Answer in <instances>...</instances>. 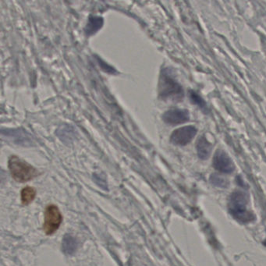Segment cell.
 <instances>
[{"label":"cell","mask_w":266,"mask_h":266,"mask_svg":"<svg viewBox=\"0 0 266 266\" xmlns=\"http://www.w3.org/2000/svg\"><path fill=\"white\" fill-rule=\"evenodd\" d=\"M158 94L164 101H171L173 103L182 101L185 96V92L181 85L175 80L166 70H163L160 75Z\"/></svg>","instance_id":"6da1fadb"},{"label":"cell","mask_w":266,"mask_h":266,"mask_svg":"<svg viewBox=\"0 0 266 266\" xmlns=\"http://www.w3.org/2000/svg\"><path fill=\"white\" fill-rule=\"evenodd\" d=\"M248 206L246 193L237 191L231 194L229 201V211L239 222H249L254 220V214L248 209Z\"/></svg>","instance_id":"7a4b0ae2"},{"label":"cell","mask_w":266,"mask_h":266,"mask_svg":"<svg viewBox=\"0 0 266 266\" xmlns=\"http://www.w3.org/2000/svg\"><path fill=\"white\" fill-rule=\"evenodd\" d=\"M8 167L13 180L19 183L30 181L38 176L36 169L16 155L9 158Z\"/></svg>","instance_id":"3957f363"},{"label":"cell","mask_w":266,"mask_h":266,"mask_svg":"<svg viewBox=\"0 0 266 266\" xmlns=\"http://www.w3.org/2000/svg\"><path fill=\"white\" fill-rule=\"evenodd\" d=\"M63 218L60 210L55 204H49L46 208L44 214L43 231L46 235H52L57 231L62 223Z\"/></svg>","instance_id":"277c9868"},{"label":"cell","mask_w":266,"mask_h":266,"mask_svg":"<svg viewBox=\"0 0 266 266\" xmlns=\"http://www.w3.org/2000/svg\"><path fill=\"white\" fill-rule=\"evenodd\" d=\"M196 128L194 126H186L175 130L170 136L172 144L177 146H185L192 141L197 134Z\"/></svg>","instance_id":"5b68a950"},{"label":"cell","mask_w":266,"mask_h":266,"mask_svg":"<svg viewBox=\"0 0 266 266\" xmlns=\"http://www.w3.org/2000/svg\"><path fill=\"white\" fill-rule=\"evenodd\" d=\"M213 167L222 173H231L235 170V166L230 157L223 150L216 151L213 157Z\"/></svg>","instance_id":"8992f818"},{"label":"cell","mask_w":266,"mask_h":266,"mask_svg":"<svg viewBox=\"0 0 266 266\" xmlns=\"http://www.w3.org/2000/svg\"><path fill=\"white\" fill-rule=\"evenodd\" d=\"M162 119L164 122L171 125L185 124L190 119L189 112L186 110L173 109L168 110L162 115Z\"/></svg>","instance_id":"52a82bcc"},{"label":"cell","mask_w":266,"mask_h":266,"mask_svg":"<svg viewBox=\"0 0 266 266\" xmlns=\"http://www.w3.org/2000/svg\"><path fill=\"white\" fill-rule=\"evenodd\" d=\"M212 148L213 146L204 135L201 136L197 140V153H198V157L203 160H206L209 158Z\"/></svg>","instance_id":"ba28073f"},{"label":"cell","mask_w":266,"mask_h":266,"mask_svg":"<svg viewBox=\"0 0 266 266\" xmlns=\"http://www.w3.org/2000/svg\"><path fill=\"white\" fill-rule=\"evenodd\" d=\"M37 191L34 188L26 187L22 191V202L25 206H28L34 201L36 197Z\"/></svg>","instance_id":"9c48e42d"},{"label":"cell","mask_w":266,"mask_h":266,"mask_svg":"<svg viewBox=\"0 0 266 266\" xmlns=\"http://www.w3.org/2000/svg\"><path fill=\"white\" fill-rule=\"evenodd\" d=\"M103 24V18L96 17V16H92V17L89 19V22H88V26H87V33L88 34H94L99 28H101Z\"/></svg>","instance_id":"30bf717a"},{"label":"cell","mask_w":266,"mask_h":266,"mask_svg":"<svg viewBox=\"0 0 266 266\" xmlns=\"http://www.w3.org/2000/svg\"><path fill=\"white\" fill-rule=\"evenodd\" d=\"M190 98H191V101H192L194 105H196V106H198L200 108L203 109L204 110L207 109L204 99H203L198 94H197L196 92L191 91V92H190Z\"/></svg>","instance_id":"8fae6325"},{"label":"cell","mask_w":266,"mask_h":266,"mask_svg":"<svg viewBox=\"0 0 266 266\" xmlns=\"http://www.w3.org/2000/svg\"><path fill=\"white\" fill-rule=\"evenodd\" d=\"M210 182L215 186L220 187V188H225L228 185L227 180L218 174H212L210 177Z\"/></svg>","instance_id":"7c38bea8"}]
</instances>
